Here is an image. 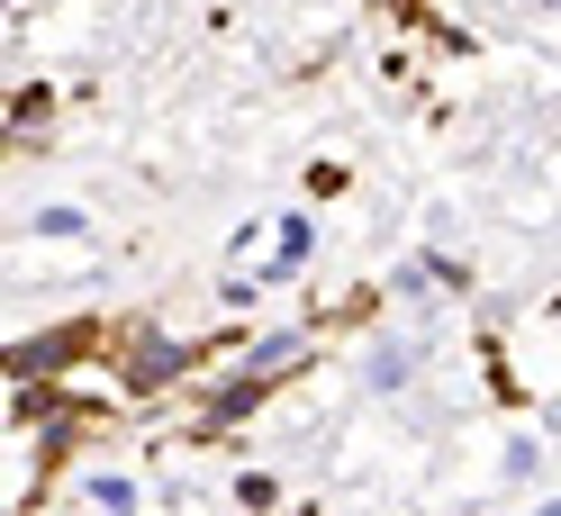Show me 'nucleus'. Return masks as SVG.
Here are the masks:
<instances>
[{"mask_svg": "<svg viewBox=\"0 0 561 516\" xmlns=\"http://www.w3.org/2000/svg\"><path fill=\"white\" fill-rule=\"evenodd\" d=\"M191 363H199V344L163 335V326H118V381H127V399H154L172 381H191Z\"/></svg>", "mask_w": 561, "mask_h": 516, "instance_id": "f257e3e1", "label": "nucleus"}, {"mask_svg": "<svg viewBox=\"0 0 561 516\" xmlns=\"http://www.w3.org/2000/svg\"><path fill=\"white\" fill-rule=\"evenodd\" d=\"M100 344H118V326H100V318H64V326H37V335H19V344H10V381H27V371H64V363L100 354Z\"/></svg>", "mask_w": 561, "mask_h": 516, "instance_id": "f03ea898", "label": "nucleus"}, {"mask_svg": "<svg viewBox=\"0 0 561 516\" xmlns=\"http://www.w3.org/2000/svg\"><path fill=\"white\" fill-rule=\"evenodd\" d=\"M308 354H318V335H308V326H272V335H244V344H236V363H244V371H263V381L299 371Z\"/></svg>", "mask_w": 561, "mask_h": 516, "instance_id": "7ed1b4c3", "label": "nucleus"}, {"mask_svg": "<svg viewBox=\"0 0 561 516\" xmlns=\"http://www.w3.org/2000/svg\"><path fill=\"white\" fill-rule=\"evenodd\" d=\"M263 399H272V381H263V371H244V363H236L227 381H208V390H199V426H236V417H254Z\"/></svg>", "mask_w": 561, "mask_h": 516, "instance_id": "20e7f679", "label": "nucleus"}, {"mask_svg": "<svg viewBox=\"0 0 561 516\" xmlns=\"http://www.w3.org/2000/svg\"><path fill=\"white\" fill-rule=\"evenodd\" d=\"M308 263H318V227H308V218H280V227H272V254H263L254 272H263V282L280 290V282H299Z\"/></svg>", "mask_w": 561, "mask_h": 516, "instance_id": "39448f33", "label": "nucleus"}, {"mask_svg": "<svg viewBox=\"0 0 561 516\" xmlns=\"http://www.w3.org/2000/svg\"><path fill=\"white\" fill-rule=\"evenodd\" d=\"M363 381H371L380 399H399V390L416 381V335H380V344H371V363H363Z\"/></svg>", "mask_w": 561, "mask_h": 516, "instance_id": "423d86ee", "label": "nucleus"}, {"mask_svg": "<svg viewBox=\"0 0 561 516\" xmlns=\"http://www.w3.org/2000/svg\"><path fill=\"white\" fill-rule=\"evenodd\" d=\"M73 507H110V516H127V507H146V490H136V480H118V471H82V480H73Z\"/></svg>", "mask_w": 561, "mask_h": 516, "instance_id": "0eeeda50", "label": "nucleus"}, {"mask_svg": "<svg viewBox=\"0 0 561 516\" xmlns=\"http://www.w3.org/2000/svg\"><path fill=\"white\" fill-rule=\"evenodd\" d=\"M19 227H27V236H46V245H91V218H82V209H64V199H46V209H27Z\"/></svg>", "mask_w": 561, "mask_h": 516, "instance_id": "6e6552de", "label": "nucleus"}, {"mask_svg": "<svg viewBox=\"0 0 561 516\" xmlns=\"http://www.w3.org/2000/svg\"><path fill=\"white\" fill-rule=\"evenodd\" d=\"M46 118H55V91H46V82H19V91H10V127H19V136H37Z\"/></svg>", "mask_w": 561, "mask_h": 516, "instance_id": "1a4fd4ad", "label": "nucleus"}, {"mask_svg": "<svg viewBox=\"0 0 561 516\" xmlns=\"http://www.w3.org/2000/svg\"><path fill=\"white\" fill-rule=\"evenodd\" d=\"M499 471H507V480H516V490H525V480H535V471H543V444H535V435H516Z\"/></svg>", "mask_w": 561, "mask_h": 516, "instance_id": "9d476101", "label": "nucleus"}, {"mask_svg": "<svg viewBox=\"0 0 561 516\" xmlns=\"http://www.w3.org/2000/svg\"><path fill=\"white\" fill-rule=\"evenodd\" d=\"M236 507H280V480H263V471H244V480H236Z\"/></svg>", "mask_w": 561, "mask_h": 516, "instance_id": "9b49d317", "label": "nucleus"}, {"mask_svg": "<svg viewBox=\"0 0 561 516\" xmlns=\"http://www.w3.org/2000/svg\"><path fill=\"white\" fill-rule=\"evenodd\" d=\"M552 10H561V0H552Z\"/></svg>", "mask_w": 561, "mask_h": 516, "instance_id": "f8f14e48", "label": "nucleus"}]
</instances>
